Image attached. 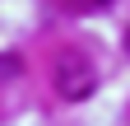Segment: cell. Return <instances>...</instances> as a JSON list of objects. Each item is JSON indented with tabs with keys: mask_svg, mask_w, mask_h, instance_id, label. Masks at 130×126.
Returning a JSON list of instances; mask_svg holds the SVG:
<instances>
[{
	"mask_svg": "<svg viewBox=\"0 0 130 126\" xmlns=\"http://www.w3.org/2000/svg\"><path fill=\"white\" fill-rule=\"evenodd\" d=\"M51 80H56V93H60L65 103H84L88 93L98 89V70H93V61L84 52H60Z\"/></svg>",
	"mask_w": 130,
	"mask_h": 126,
	"instance_id": "1",
	"label": "cell"
},
{
	"mask_svg": "<svg viewBox=\"0 0 130 126\" xmlns=\"http://www.w3.org/2000/svg\"><path fill=\"white\" fill-rule=\"evenodd\" d=\"M0 75H19V56H0Z\"/></svg>",
	"mask_w": 130,
	"mask_h": 126,
	"instance_id": "2",
	"label": "cell"
},
{
	"mask_svg": "<svg viewBox=\"0 0 130 126\" xmlns=\"http://www.w3.org/2000/svg\"><path fill=\"white\" fill-rule=\"evenodd\" d=\"M125 52H130V28H125Z\"/></svg>",
	"mask_w": 130,
	"mask_h": 126,
	"instance_id": "3",
	"label": "cell"
}]
</instances>
